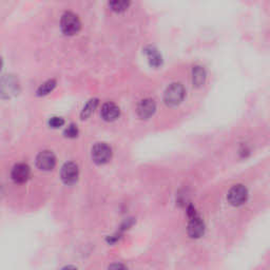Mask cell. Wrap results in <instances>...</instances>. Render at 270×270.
<instances>
[{
  "instance_id": "6da1fadb",
  "label": "cell",
  "mask_w": 270,
  "mask_h": 270,
  "mask_svg": "<svg viewBox=\"0 0 270 270\" xmlns=\"http://www.w3.org/2000/svg\"><path fill=\"white\" fill-rule=\"evenodd\" d=\"M187 217L189 219L187 232L192 239H200L205 232V225L202 218L192 205L187 207Z\"/></svg>"
},
{
  "instance_id": "7a4b0ae2",
  "label": "cell",
  "mask_w": 270,
  "mask_h": 270,
  "mask_svg": "<svg viewBox=\"0 0 270 270\" xmlns=\"http://www.w3.org/2000/svg\"><path fill=\"white\" fill-rule=\"evenodd\" d=\"M185 97V88L180 83L171 84L167 88L164 94V100L166 105L174 107L180 105Z\"/></svg>"
},
{
  "instance_id": "3957f363",
  "label": "cell",
  "mask_w": 270,
  "mask_h": 270,
  "mask_svg": "<svg viewBox=\"0 0 270 270\" xmlns=\"http://www.w3.org/2000/svg\"><path fill=\"white\" fill-rule=\"evenodd\" d=\"M248 197H249V192L247 187H245L242 184H238L231 187L230 190L228 191L227 200L232 206L239 207L245 204L248 200Z\"/></svg>"
},
{
  "instance_id": "277c9868",
  "label": "cell",
  "mask_w": 270,
  "mask_h": 270,
  "mask_svg": "<svg viewBox=\"0 0 270 270\" xmlns=\"http://www.w3.org/2000/svg\"><path fill=\"white\" fill-rule=\"evenodd\" d=\"M60 26L66 35H74L80 29V20L74 13L66 12L60 20Z\"/></svg>"
},
{
  "instance_id": "5b68a950",
  "label": "cell",
  "mask_w": 270,
  "mask_h": 270,
  "mask_svg": "<svg viewBox=\"0 0 270 270\" xmlns=\"http://www.w3.org/2000/svg\"><path fill=\"white\" fill-rule=\"evenodd\" d=\"M112 157L111 148L107 144L98 143L92 148V158L94 163L98 165H103L108 163Z\"/></svg>"
},
{
  "instance_id": "8992f818",
  "label": "cell",
  "mask_w": 270,
  "mask_h": 270,
  "mask_svg": "<svg viewBox=\"0 0 270 270\" xmlns=\"http://www.w3.org/2000/svg\"><path fill=\"white\" fill-rule=\"evenodd\" d=\"M56 164V158L55 155L53 154L51 151H43L38 154L36 158V165L40 169V170L44 171H49L52 170Z\"/></svg>"
},
{
  "instance_id": "52a82bcc",
  "label": "cell",
  "mask_w": 270,
  "mask_h": 270,
  "mask_svg": "<svg viewBox=\"0 0 270 270\" xmlns=\"http://www.w3.org/2000/svg\"><path fill=\"white\" fill-rule=\"evenodd\" d=\"M62 180L64 183L67 185H72L75 183L78 178V167L76 164L69 161V163H66L62 168Z\"/></svg>"
},
{
  "instance_id": "ba28073f",
  "label": "cell",
  "mask_w": 270,
  "mask_h": 270,
  "mask_svg": "<svg viewBox=\"0 0 270 270\" xmlns=\"http://www.w3.org/2000/svg\"><path fill=\"white\" fill-rule=\"evenodd\" d=\"M30 173L31 172H30L29 166L20 163V164H17L13 167L12 172H11V177L15 183L22 184V183H24V181L29 180Z\"/></svg>"
},
{
  "instance_id": "9c48e42d",
  "label": "cell",
  "mask_w": 270,
  "mask_h": 270,
  "mask_svg": "<svg viewBox=\"0 0 270 270\" xmlns=\"http://www.w3.org/2000/svg\"><path fill=\"white\" fill-rule=\"evenodd\" d=\"M155 109H157V105H155L154 100L151 98H145L140 100L137 106V114L139 117L147 119L153 115Z\"/></svg>"
},
{
  "instance_id": "30bf717a",
  "label": "cell",
  "mask_w": 270,
  "mask_h": 270,
  "mask_svg": "<svg viewBox=\"0 0 270 270\" xmlns=\"http://www.w3.org/2000/svg\"><path fill=\"white\" fill-rule=\"evenodd\" d=\"M101 116L107 121H113L119 116V108L113 103H106L101 108Z\"/></svg>"
},
{
  "instance_id": "8fae6325",
  "label": "cell",
  "mask_w": 270,
  "mask_h": 270,
  "mask_svg": "<svg viewBox=\"0 0 270 270\" xmlns=\"http://www.w3.org/2000/svg\"><path fill=\"white\" fill-rule=\"evenodd\" d=\"M206 80L205 69L201 66L193 67L192 70V83L195 87H201L204 85Z\"/></svg>"
},
{
  "instance_id": "7c38bea8",
  "label": "cell",
  "mask_w": 270,
  "mask_h": 270,
  "mask_svg": "<svg viewBox=\"0 0 270 270\" xmlns=\"http://www.w3.org/2000/svg\"><path fill=\"white\" fill-rule=\"evenodd\" d=\"M18 86H17V83L15 79L13 78H8V79H3L2 80V86H1V90H2V95H4L5 93H12L14 92L13 91V89H16Z\"/></svg>"
},
{
  "instance_id": "4fadbf2b",
  "label": "cell",
  "mask_w": 270,
  "mask_h": 270,
  "mask_svg": "<svg viewBox=\"0 0 270 270\" xmlns=\"http://www.w3.org/2000/svg\"><path fill=\"white\" fill-rule=\"evenodd\" d=\"M55 86H56L55 80L54 79L48 80V82L43 84L39 87V89L37 90V94L38 95H45V94L50 93L54 89V88H55Z\"/></svg>"
},
{
  "instance_id": "5bb4252c",
  "label": "cell",
  "mask_w": 270,
  "mask_h": 270,
  "mask_svg": "<svg viewBox=\"0 0 270 270\" xmlns=\"http://www.w3.org/2000/svg\"><path fill=\"white\" fill-rule=\"evenodd\" d=\"M146 51H147L148 56H149L151 65H153L155 67L159 66L160 63H161V57H160V55L158 54V52L157 50H155L154 48H149V49H147Z\"/></svg>"
},
{
  "instance_id": "9a60e30c",
  "label": "cell",
  "mask_w": 270,
  "mask_h": 270,
  "mask_svg": "<svg viewBox=\"0 0 270 270\" xmlns=\"http://www.w3.org/2000/svg\"><path fill=\"white\" fill-rule=\"evenodd\" d=\"M98 104V100L97 99H91L89 103H88L85 108H84V110L82 112V117L83 118H87L88 116H90L91 115V113L94 111V109H95L96 106Z\"/></svg>"
},
{
  "instance_id": "2e32d148",
  "label": "cell",
  "mask_w": 270,
  "mask_h": 270,
  "mask_svg": "<svg viewBox=\"0 0 270 270\" xmlns=\"http://www.w3.org/2000/svg\"><path fill=\"white\" fill-rule=\"evenodd\" d=\"M129 1H111L109 2V6L111 10L115 12H123L125 11L128 6H129Z\"/></svg>"
},
{
  "instance_id": "e0dca14e",
  "label": "cell",
  "mask_w": 270,
  "mask_h": 270,
  "mask_svg": "<svg viewBox=\"0 0 270 270\" xmlns=\"http://www.w3.org/2000/svg\"><path fill=\"white\" fill-rule=\"evenodd\" d=\"M77 134H78V129L74 124H71L70 126H68V128H66L65 135L67 137H76Z\"/></svg>"
},
{
  "instance_id": "ac0fdd59",
  "label": "cell",
  "mask_w": 270,
  "mask_h": 270,
  "mask_svg": "<svg viewBox=\"0 0 270 270\" xmlns=\"http://www.w3.org/2000/svg\"><path fill=\"white\" fill-rule=\"evenodd\" d=\"M65 124V120L64 118L62 117H52L50 120H49V125L52 127V128H59L62 127L63 125Z\"/></svg>"
},
{
  "instance_id": "d6986e66",
  "label": "cell",
  "mask_w": 270,
  "mask_h": 270,
  "mask_svg": "<svg viewBox=\"0 0 270 270\" xmlns=\"http://www.w3.org/2000/svg\"><path fill=\"white\" fill-rule=\"evenodd\" d=\"M109 270H128V269L125 265L119 264V263H115V264H112L109 267Z\"/></svg>"
},
{
  "instance_id": "ffe728a7",
  "label": "cell",
  "mask_w": 270,
  "mask_h": 270,
  "mask_svg": "<svg viewBox=\"0 0 270 270\" xmlns=\"http://www.w3.org/2000/svg\"><path fill=\"white\" fill-rule=\"evenodd\" d=\"M62 270H77L75 267H73V266H67L65 268H63Z\"/></svg>"
}]
</instances>
